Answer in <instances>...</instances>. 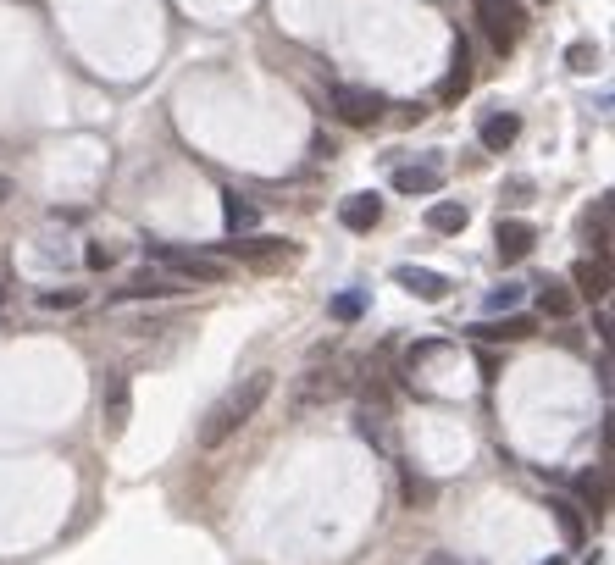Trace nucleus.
Returning <instances> with one entry per match:
<instances>
[{
  "mask_svg": "<svg viewBox=\"0 0 615 565\" xmlns=\"http://www.w3.org/2000/svg\"><path fill=\"white\" fill-rule=\"evenodd\" d=\"M532 244H538V233H532V222H499L494 228V250H499V261L505 266H516V261H527L532 255Z\"/></svg>",
  "mask_w": 615,
  "mask_h": 565,
  "instance_id": "0eeeda50",
  "label": "nucleus"
},
{
  "mask_svg": "<svg viewBox=\"0 0 615 565\" xmlns=\"http://www.w3.org/2000/svg\"><path fill=\"white\" fill-rule=\"evenodd\" d=\"M222 255H244V261H283L289 244H278V239H233V244H222Z\"/></svg>",
  "mask_w": 615,
  "mask_h": 565,
  "instance_id": "f3484780",
  "label": "nucleus"
},
{
  "mask_svg": "<svg viewBox=\"0 0 615 565\" xmlns=\"http://www.w3.org/2000/svg\"><path fill=\"white\" fill-rule=\"evenodd\" d=\"M477 23H483L488 45H494L499 56H505V50L521 39V12L510 6V0H483V6H477Z\"/></svg>",
  "mask_w": 615,
  "mask_h": 565,
  "instance_id": "20e7f679",
  "label": "nucleus"
},
{
  "mask_svg": "<svg viewBox=\"0 0 615 565\" xmlns=\"http://www.w3.org/2000/svg\"><path fill=\"white\" fill-rule=\"evenodd\" d=\"M538 333V322H532V316H521V311H510L505 322H477L471 327V338H483V344H499V338H505V344H516V338H532Z\"/></svg>",
  "mask_w": 615,
  "mask_h": 565,
  "instance_id": "9d476101",
  "label": "nucleus"
},
{
  "mask_svg": "<svg viewBox=\"0 0 615 565\" xmlns=\"http://www.w3.org/2000/svg\"><path fill=\"white\" fill-rule=\"evenodd\" d=\"M222 222H228L233 239H239V233H255V228H261V205L244 200L239 189H222Z\"/></svg>",
  "mask_w": 615,
  "mask_h": 565,
  "instance_id": "1a4fd4ad",
  "label": "nucleus"
},
{
  "mask_svg": "<svg viewBox=\"0 0 615 565\" xmlns=\"http://www.w3.org/2000/svg\"><path fill=\"white\" fill-rule=\"evenodd\" d=\"M394 283H399V289H410L416 300H444V294H449V277L433 272V266H399Z\"/></svg>",
  "mask_w": 615,
  "mask_h": 565,
  "instance_id": "6e6552de",
  "label": "nucleus"
},
{
  "mask_svg": "<svg viewBox=\"0 0 615 565\" xmlns=\"http://www.w3.org/2000/svg\"><path fill=\"white\" fill-rule=\"evenodd\" d=\"M338 222L350 233H372L377 222H383V194H344V205H338Z\"/></svg>",
  "mask_w": 615,
  "mask_h": 565,
  "instance_id": "423d86ee",
  "label": "nucleus"
},
{
  "mask_svg": "<svg viewBox=\"0 0 615 565\" xmlns=\"http://www.w3.org/2000/svg\"><path fill=\"white\" fill-rule=\"evenodd\" d=\"M521 300V283H505V289H488V311H510Z\"/></svg>",
  "mask_w": 615,
  "mask_h": 565,
  "instance_id": "393cba45",
  "label": "nucleus"
},
{
  "mask_svg": "<svg viewBox=\"0 0 615 565\" xmlns=\"http://www.w3.org/2000/svg\"><path fill=\"white\" fill-rule=\"evenodd\" d=\"M266 394H272V372H250L244 383H233L228 394L217 399V405L205 410V421H200V449H222V444H228L244 421H250L255 410L266 405Z\"/></svg>",
  "mask_w": 615,
  "mask_h": 565,
  "instance_id": "f257e3e1",
  "label": "nucleus"
},
{
  "mask_svg": "<svg viewBox=\"0 0 615 565\" xmlns=\"http://www.w3.org/2000/svg\"><path fill=\"white\" fill-rule=\"evenodd\" d=\"M327 100H333V117L350 122V128H372V122L383 117V95H377V89H361V84H333Z\"/></svg>",
  "mask_w": 615,
  "mask_h": 565,
  "instance_id": "7ed1b4c3",
  "label": "nucleus"
},
{
  "mask_svg": "<svg viewBox=\"0 0 615 565\" xmlns=\"http://www.w3.org/2000/svg\"><path fill=\"white\" fill-rule=\"evenodd\" d=\"M571 283H577V300H604V294H610V266L604 261H577L571 266Z\"/></svg>",
  "mask_w": 615,
  "mask_h": 565,
  "instance_id": "f8f14e48",
  "label": "nucleus"
},
{
  "mask_svg": "<svg viewBox=\"0 0 615 565\" xmlns=\"http://www.w3.org/2000/svg\"><path fill=\"white\" fill-rule=\"evenodd\" d=\"M150 255L167 266V277H178V283H194V289H205V283H228V261H217V255L172 250V244H150Z\"/></svg>",
  "mask_w": 615,
  "mask_h": 565,
  "instance_id": "f03ea898",
  "label": "nucleus"
},
{
  "mask_svg": "<svg viewBox=\"0 0 615 565\" xmlns=\"http://www.w3.org/2000/svg\"><path fill=\"white\" fill-rule=\"evenodd\" d=\"M466 222H471V211L460 200H433V205H427V228H433V233H460Z\"/></svg>",
  "mask_w": 615,
  "mask_h": 565,
  "instance_id": "2eb2a0df",
  "label": "nucleus"
},
{
  "mask_svg": "<svg viewBox=\"0 0 615 565\" xmlns=\"http://www.w3.org/2000/svg\"><path fill=\"white\" fill-rule=\"evenodd\" d=\"M538 311H543V316H555V322H560V316H571V311H577V294H571L566 283H543V289H538Z\"/></svg>",
  "mask_w": 615,
  "mask_h": 565,
  "instance_id": "a211bd4d",
  "label": "nucleus"
},
{
  "mask_svg": "<svg viewBox=\"0 0 615 565\" xmlns=\"http://www.w3.org/2000/svg\"><path fill=\"white\" fill-rule=\"evenodd\" d=\"M543 565H566V560H543Z\"/></svg>",
  "mask_w": 615,
  "mask_h": 565,
  "instance_id": "c85d7f7f",
  "label": "nucleus"
},
{
  "mask_svg": "<svg viewBox=\"0 0 615 565\" xmlns=\"http://www.w3.org/2000/svg\"><path fill=\"white\" fill-rule=\"evenodd\" d=\"M466 89H471V50H466V39H455V67H449V78H444V89H438V100H444V106H455Z\"/></svg>",
  "mask_w": 615,
  "mask_h": 565,
  "instance_id": "4468645a",
  "label": "nucleus"
},
{
  "mask_svg": "<svg viewBox=\"0 0 615 565\" xmlns=\"http://www.w3.org/2000/svg\"><path fill=\"white\" fill-rule=\"evenodd\" d=\"M521 133V117L516 111H488L483 128H477V139H483V150H510Z\"/></svg>",
  "mask_w": 615,
  "mask_h": 565,
  "instance_id": "9b49d317",
  "label": "nucleus"
},
{
  "mask_svg": "<svg viewBox=\"0 0 615 565\" xmlns=\"http://www.w3.org/2000/svg\"><path fill=\"white\" fill-rule=\"evenodd\" d=\"M183 283L178 277H167V272H133L128 283H117V289H111V305H128V300H161V294H178Z\"/></svg>",
  "mask_w": 615,
  "mask_h": 565,
  "instance_id": "39448f33",
  "label": "nucleus"
},
{
  "mask_svg": "<svg viewBox=\"0 0 615 565\" xmlns=\"http://www.w3.org/2000/svg\"><path fill=\"white\" fill-rule=\"evenodd\" d=\"M333 394H344V377H338V372H316V377H305V383H300L294 405H311V399H333Z\"/></svg>",
  "mask_w": 615,
  "mask_h": 565,
  "instance_id": "6ab92c4d",
  "label": "nucleus"
},
{
  "mask_svg": "<svg viewBox=\"0 0 615 565\" xmlns=\"http://www.w3.org/2000/svg\"><path fill=\"white\" fill-rule=\"evenodd\" d=\"M549 510H555V521H560V532H566L571 549H582V516L571 510V499H549Z\"/></svg>",
  "mask_w": 615,
  "mask_h": 565,
  "instance_id": "412c9836",
  "label": "nucleus"
},
{
  "mask_svg": "<svg viewBox=\"0 0 615 565\" xmlns=\"http://www.w3.org/2000/svg\"><path fill=\"white\" fill-rule=\"evenodd\" d=\"M84 261L100 272V266H111V250H106V244H89V250H84Z\"/></svg>",
  "mask_w": 615,
  "mask_h": 565,
  "instance_id": "bb28decb",
  "label": "nucleus"
},
{
  "mask_svg": "<svg viewBox=\"0 0 615 565\" xmlns=\"http://www.w3.org/2000/svg\"><path fill=\"white\" fill-rule=\"evenodd\" d=\"M582 493H588L593 510H604V477H593V471H588V477H582Z\"/></svg>",
  "mask_w": 615,
  "mask_h": 565,
  "instance_id": "a878e982",
  "label": "nucleus"
},
{
  "mask_svg": "<svg viewBox=\"0 0 615 565\" xmlns=\"http://www.w3.org/2000/svg\"><path fill=\"white\" fill-rule=\"evenodd\" d=\"M327 311H333V322H355V316L366 311V294L361 289H350V294H338L333 305H327Z\"/></svg>",
  "mask_w": 615,
  "mask_h": 565,
  "instance_id": "4be33fe9",
  "label": "nucleus"
},
{
  "mask_svg": "<svg viewBox=\"0 0 615 565\" xmlns=\"http://www.w3.org/2000/svg\"><path fill=\"white\" fill-rule=\"evenodd\" d=\"M394 189L410 194V200H416V194H433L438 189V161H427V167H399L394 172Z\"/></svg>",
  "mask_w": 615,
  "mask_h": 565,
  "instance_id": "dca6fc26",
  "label": "nucleus"
},
{
  "mask_svg": "<svg viewBox=\"0 0 615 565\" xmlns=\"http://www.w3.org/2000/svg\"><path fill=\"white\" fill-rule=\"evenodd\" d=\"M6 194H12V178H0V200H6Z\"/></svg>",
  "mask_w": 615,
  "mask_h": 565,
  "instance_id": "cd10ccee",
  "label": "nucleus"
},
{
  "mask_svg": "<svg viewBox=\"0 0 615 565\" xmlns=\"http://www.w3.org/2000/svg\"><path fill=\"white\" fill-rule=\"evenodd\" d=\"M588 244L599 250V261H604V250H610V200H593V211H588Z\"/></svg>",
  "mask_w": 615,
  "mask_h": 565,
  "instance_id": "aec40b11",
  "label": "nucleus"
},
{
  "mask_svg": "<svg viewBox=\"0 0 615 565\" xmlns=\"http://www.w3.org/2000/svg\"><path fill=\"white\" fill-rule=\"evenodd\" d=\"M128 410H133L128 377H122V372H111V383H106V433H111V438H117L122 427H128Z\"/></svg>",
  "mask_w": 615,
  "mask_h": 565,
  "instance_id": "ddd939ff",
  "label": "nucleus"
},
{
  "mask_svg": "<svg viewBox=\"0 0 615 565\" xmlns=\"http://www.w3.org/2000/svg\"><path fill=\"white\" fill-rule=\"evenodd\" d=\"M39 305L45 311H73V305H84V289H50V294H39Z\"/></svg>",
  "mask_w": 615,
  "mask_h": 565,
  "instance_id": "5701e85b",
  "label": "nucleus"
},
{
  "mask_svg": "<svg viewBox=\"0 0 615 565\" xmlns=\"http://www.w3.org/2000/svg\"><path fill=\"white\" fill-rule=\"evenodd\" d=\"M566 61H571V73H593L599 67V45H571Z\"/></svg>",
  "mask_w": 615,
  "mask_h": 565,
  "instance_id": "b1692460",
  "label": "nucleus"
}]
</instances>
